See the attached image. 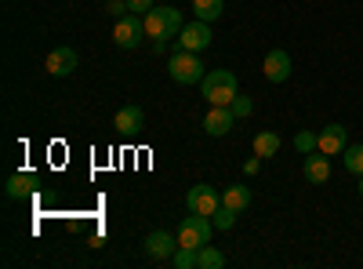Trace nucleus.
<instances>
[{"mask_svg": "<svg viewBox=\"0 0 363 269\" xmlns=\"http://www.w3.org/2000/svg\"><path fill=\"white\" fill-rule=\"evenodd\" d=\"M142 124H145V109L142 106H124V109L116 113V121H113V128L120 135H135Z\"/></svg>", "mask_w": 363, "mask_h": 269, "instance_id": "ddd939ff", "label": "nucleus"}, {"mask_svg": "<svg viewBox=\"0 0 363 269\" xmlns=\"http://www.w3.org/2000/svg\"><path fill=\"white\" fill-rule=\"evenodd\" d=\"M106 11H109L113 18H124V15H131V8H128V0H109V4H106Z\"/></svg>", "mask_w": 363, "mask_h": 269, "instance_id": "a878e982", "label": "nucleus"}, {"mask_svg": "<svg viewBox=\"0 0 363 269\" xmlns=\"http://www.w3.org/2000/svg\"><path fill=\"white\" fill-rule=\"evenodd\" d=\"M359 197H363V175H359Z\"/></svg>", "mask_w": 363, "mask_h": 269, "instance_id": "c85d7f7f", "label": "nucleus"}, {"mask_svg": "<svg viewBox=\"0 0 363 269\" xmlns=\"http://www.w3.org/2000/svg\"><path fill=\"white\" fill-rule=\"evenodd\" d=\"M262 73H265L269 84H284V80L291 77V55H287L284 48L269 51V55H265V62H262Z\"/></svg>", "mask_w": 363, "mask_h": 269, "instance_id": "9b49d317", "label": "nucleus"}, {"mask_svg": "<svg viewBox=\"0 0 363 269\" xmlns=\"http://www.w3.org/2000/svg\"><path fill=\"white\" fill-rule=\"evenodd\" d=\"M200 95L211 102V106H229L236 95H240V80L233 70H211L203 80H200Z\"/></svg>", "mask_w": 363, "mask_h": 269, "instance_id": "f257e3e1", "label": "nucleus"}, {"mask_svg": "<svg viewBox=\"0 0 363 269\" xmlns=\"http://www.w3.org/2000/svg\"><path fill=\"white\" fill-rule=\"evenodd\" d=\"M4 193H8L11 200L33 197V193H37V175H33V171H18V175H11V178H8V186H4Z\"/></svg>", "mask_w": 363, "mask_h": 269, "instance_id": "4468645a", "label": "nucleus"}, {"mask_svg": "<svg viewBox=\"0 0 363 269\" xmlns=\"http://www.w3.org/2000/svg\"><path fill=\"white\" fill-rule=\"evenodd\" d=\"M255 153H258L262 160L277 157V153H280V135H277V131H258V135H255Z\"/></svg>", "mask_w": 363, "mask_h": 269, "instance_id": "f3484780", "label": "nucleus"}, {"mask_svg": "<svg viewBox=\"0 0 363 269\" xmlns=\"http://www.w3.org/2000/svg\"><path fill=\"white\" fill-rule=\"evenodd\" d=\"M145 37V26H142V15H124V18H116L113 26V44L116 48H138V40Z\"/></svg>", "mask_w": 363, "mask_h": 269, "instance_id": "39448f33", "label": "nucleus"}, {"mask_svg": "<svg viewBox=\"0 0 363 269\" xmlns=\"http://www.w3.org/2000/svg\"><path fill=\"white\" fill-rule=\"evenodd\" d=\"M222 265H225V255H222L218 248L203 244V248L196 251V269H222Z\"/></svg>", "mask_w": 363, "mask_h": 269, "instance_id": "a211bd4d", "label": "nucleus"}, {"mask_svg": "<svg viewBox=\"0 0 363 269\" xmlns=\"http://www.w3.org/2000/svg\"><path fill=\"white\" fill-rule=\"evenodd\" d=\"M233 124H236V116H233V109H229V106H211V109H207V116H203V131H207L211 138L229 135V131H233Z\"/></svg>", "mask_w": 363, "mask_h": 269, "instance_id": "9d476101", "label": "nucleus"}, {"mask_svg": "<svg viewBox=\"0 0 363 269\" xmlns=\"http://www.w3.org/2000/svg\"><path fill=\"white\" fill-rule=\"evenodd\" d=\"M222 204H225V207H233V212H240V215H244L247 207H251V190H247V186H225V193H222Z\"/></svg>", "mask_w": 363, "mask_h": 269, "instance_id": "dca6fc26", "label": "nucleus"}, {"mask_svg": "<svg viewBox=\"0 0 363 269\" xmlns=\"http://www.w3.org/2000/svg\"><path fill=\"white\" fill-rule=\"evenodd\" d=\"M145 255L157 258V262H171V255L178 251V233H167V229H153L145 236Z\"/></svg>", "mask_w": 363, "mask_h": 269, "instance_id": "423d86ee", "label": "nucleus"}, {"mask_svg": "<svg viewBox=\"0 0 363 269\" xmlns=\"http://www.w3.org/2000/svg\"><path fill=\"white\" fill-rule=\"evenodd\" d=\"M186 204H189V212H196V215H215L218 207H222V193L215 190V186H193L189 190V197H186Z\"/></svg>", "mask_w": 363, "mask_h": 269, "instance_id": "0eeeda50", "label": "nucleus"}, {"mask_svg": "<svg viewBox=\"0 0 363 269\" xmlns=\"http://www.w3.org/2000/svg\"><path fill=\"white\" fill-rule=\"evenodd\" d=\"M345 146H349L345 124H327V128L320 131V142H316V149H320V153H327V157H342Z\"/></svg>", "mask_w": 363, "mask_h": 269, "instance_id": "1a4fd4ad", "label": "nucleus"}, {"mask_svg": "<svg viewBox=\"0 0 363 269\" xmlns=\"http://www.w3.org/2000/svg\"><path fill=\"white\" fill-rule=\"evenodd\" d=\"M196 251H200V248H178V251L171 255V265H174V269H196Z\"/></svg>", "mask_w": 363, "mask_h": 269, "instance_id": "412c9836", "label": "nucleus"}, {"mask_svg": "<svg viewBox=\"0 0 363 269\" xmlns=\"http://www.w3.org/2000/svg\"><path fill=\"white\" fill-rule=\"evenodd\" d=\"M342 168L352 171L356 178L363 175V146H345V153H342Z\"/></svg>", "mask_w": 363, "mask_h": 269, "instance_id": "aec40b11", "label": "nucleus"}, {"mask_svg": "<svg viewBox=\"0 0 363 269\" xmlns=\"http://www.w3.org/2000/svg\"><path fill=\"white\" fill-rule=\"evenodd\" d=\"M211 40H215V37H211V22H203V18L186 22V26H182V33H178V48L182 51H196V55L207 51Z\"/></svg>", "mask_w": 363, "mask_h": 269, "instance_id": "20e7f679", "label": "nucleus"}, {"mask_svg": "<svg viewBox=\"0 0 363 269\" xmlns=\"http://www.w3.org/2000/svg\"><path fill=\"white\" fill-rule=\"evenodd\" d=\"M301 175H306L313 186H323L327 178H330V157H327V153H320V149L306 153V160H301Z\"/></svg>", "mask_w": 363, "mask_h": 269, "instance_id": "f8f14e48", "label": "nucleus"}, {"mask_svg": "<svg viewBox=\"0 0 363 269\" xmlns=\"http://www.w3.org/2000/svg\"><path fill=\"white\" fill-rule=\"evenodd\" d=\"M128 8H131V15H145V11H153L157 4L153 0H128Z\"/></svg>", "mask_w": 363, "mask_h": 269, "instance_id": "bb28decb", "label": "nucleus"}, {"mask_svg": "<svg viewBox=\"0 0 363 269\" xmlns=\"http://www.w3.org/2000/svg\"><path fill=\"white\" fill-rule=\"evenodd\" d=\"M258 168H262V157L255 153V157H251V160L244 164V171H247V175H258Z\"/></svg>", "mask_w": 363, "mask_h": 269, "instance_id": "cd10ccee", "label": "nucleus"}, {"mask_svg": "<svg viewBox=\"0 0 363 269\" xmlns=\"http://www.w3.org/2000/svg\"><path fill=\"white\" fill-rule=\"evenodd\" d=\"M142 26H145V37H149V40H171V33H167V15H164V8H153V11H145V15H142Z\"/></svg>", "mask_w": 363, "mask_h": 269, "instance_id": "2eb2a0df", "label": "nucleus"}, {"mask_svg": "<svg viewBox=\"0 0 363 269\" xmlns=\"http://www.w3.org/2000/svg\"><path fill=\"white\" fill-rule=\"evenodd\" d=\"M167 73H171L174 84H200V80L207 77L200 55H196V51H182V48L167 58Z\"/></svg>", "mask_w": 363, "mask_h": 269, "instance_id": "f03ea898", "label": "nucleus"}, {"mask_svg": "<svg viewBox=\"0 0 363 269\" xmlns=\"http://www.w3.org/2000/svg\"><path fill=\"white\" fill-rule=\"evenodd\" d=\"M236 215H240V212H233V207H225V204H222L218 212L211 215V222H215V229H222V233H225V229H233V226H236Z\"/></svg>", "mask_w": 363, "mask_h": 269, "instance_id": "4be33fe9", "label": "nucleus"}, {"mask_svg": "<svg viewBox=\"0 0 363 269\" xmlns=\"http://www.w3.org/2000/svg\"><path fill=\"white\" fill-rule=\"evenodd\" d=\"M229 109H233V116L240 121V116H251V113H255V102H251L247 95H236V99L229 102Z\"/></svg>", "mask_w": 363, "mask_h": 269, "instance_id": "b1692460", "label": "nucleus"}, {"mask_svg": "<svg viewBox=\"0 0 363 269\" xmlns=\"http://www.w3.org/2000/svg\"><path fill=\"white\" fill-rule=\"evenodd\" d=\"M211 233H215L211 215L189 212V219H182V226H178V248H203V244H211Z\"/></svg>", "mask_w": 363, "mask_h": 269, "instance_id": "7ed1b4c3", "label": "nucleus"}, {"mask_svg": "<svg viewBox=\"0 0 363 269\" xmlns=\"http://www.w3.org/2000/svg\"><path fill=\"white\" fill-rule=\"evenodd\" d=\"M316 142H320V135H313V131H298V135H294V149H298L301 157H306V153H313V149H316Z\"/></svg>", "mask_w": 363, "mask_h": 269, "instance_id": "5701e85b", "label": "nucleus"}, {"mask_svg": "<svg viewBox=\"0 0 363 269\" xmlns=\"http://www.w3.org/2000/svg\"><path fill=\"white\" fill-rule=\"evenodd\" d=\"M193 11H196V18H203V22H215V18L225 11V0H193Z\"/></svg>", "mask_w": 363, "mask_h": 269, "instance_id": "6ab92c4d", "label": "nucleus"}, {"mask_svg": "<svg viewBox=\"0 0 363 269\" xmlns=\"http://www.w3.org/2000/svg\"><path fill=\"white\" fill-rule=\"evenodd\" d=\"M77 66H80V55H77V48H69V44H58V48H51V55H48V73H51V77H69Z\"/></svg>", "mask_w": 363, "mask_h": 269, "instance_id": "6e6552de", "label": "nucleus"}, {"mask_svg": "<svg viewBox=\"0 0 363 269\" xmlns=\"http://www.w3.org/2000/svg\"><path fill=\"white\" fill-rule=\"evenodd\" d=\"M164 15H167V33H171V37H178V33H182V26H186V18H182V11H178V8H167V4H164Z\"/></svg>", "mask_w": 363, "mask_h": 269, "instance_id": "393cba45", "label": "nucleus"}]
</instances>
